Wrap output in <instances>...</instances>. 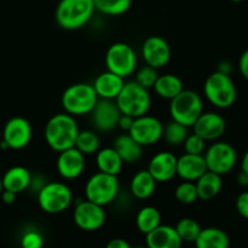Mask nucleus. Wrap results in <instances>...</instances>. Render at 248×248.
I'll list each match as a JSON object with an SVG mask.
<instances>
[{"label": "nucleus", "instance_id": "nucleus-46", "mask_svg": "<svg viewBox=\"0 0 248 248\" xmlns=\"http://www.w3.org/2000/svg\"><path fill=\"white\" fill-rule=\"evenodd\" d=\"M2 190H4V186H2V179L0 178V194L2 193Z\"/></svg>", "mask_w": 248, "mask_h": 248}, {"label": "nucleus", "instance_id": "nucleus-5", "mask_svg": "<svg viewBox=\"0 0 248 248\" xmlns=\"http://www.w3.org/2000/svg\"><path fill=\"white\" fill-rule=\"evenodd\" d=\"M203 93L211 104L219 109L230 108L237 97L236 86L230 75L223 74L217 70L206 79Z\"/></svg>", "mask_w": 248, "mask_h": 248}, {"label": "nucleus", "instance_id": "nucleus-21", "mask_svg": "<svg viewBox=\"0 0 248 248\" xmlns=\"http://www.w3.org/2000/svg\"><path fill=\"white\" fill-rule=\"evenodd\" d=\"M124 85H125L124 78L107 70V72L101 73L94 79L92 86H93L98 98L115 101L116 97L119 96L120 91L123 90Z\"/></svg>", "mask_w": 248, "mask_h": 248}, {"label": "nucleus", "instance_id": "nucleus-32", "mask_svg": "<svg viewBox=\"0 0 248 248\" xmlns=\"http://www.w3.org/2000/svg\"><path fill=\"white\" fill-rule=\"evenodd\" d=\"M186 137H188V127L186 126L182 125L174 120H171L166 125H164L162 138L167 144L177 147V145L183 144Z\"/></svg>", "mask_w": 248, "mask_h": 248}, {"label": "nucleus", "instance_id": "nucleus-28", "mask_svg": "<svg viewBox=\"0 0 248 248\" xmlns=\"http://www.w3.org/2000/svg\"><path fill=\"white\" fill-rule=\"evenodd\" d=\"M154 91L155 93L159 97L165 99H170L181 93L184 90L183 81L179 77L174 74H164L157 77L156 82L154 85Z\"/></svg>", "mask_w": 248, "mask_h": 248}, {"label": "nucleus", "instance_id": "nucleus-29", "mask_svg": "<svg viewBox=\"0 0 248 248\" xmlns=\"http://www.w3.org/2000/svg\"><path fill=\"white\" fill-rule=\"evenodd\" d=\"M136 224L142 234L147 235L161 224V213L156 207L145 206L140 208L136 217Z\"/></svg>", "mask_w": 248, "mask_h": 248}, {"label": "nucleus", "instance_id": "nucleus-45", "mask_svg": "<svg viewBox=\"0 0 248 248\" xmlns=\"http://www.w3.org/2000/svg\"><path fill=\"white\" fill-rule=\"evenodd\" d=\"M241 171H244V172H246V173H248V150L246 153H245L244 157H242Z\"/></svg>", "mask_w": 248, "mask_h": 248}, {"label": "nucleus", "instance_id": "nucleus-40", "mask_svg": "<svg viewBox=\"0 0 248 248\" xmlns=\"http://www.w3.org/2000/svg\"><path fill=\"white\" fill-rule=\"evenodd\" d=\"M133 120H135V119H133L132 116H128V115H125V114H121L120 119H119L118 127H120L121 130L128 132V131H130V128H131V126H132Z\"/></svg>", "mask_w": 248, "mask_h": 248}, {"label": "nucleus", "instance_id": "nucleus-10", "mask_svg": "<svg viewBox=\"0 0 248 248\" xmlns=\"http://www.w3.org/2000/svg\"><path fill=\"white\" fill-rule=\"evenodd\" d=\"M203 157L208 171L219 176H224L232 171L237 162L236 150L227 142H215L211 144Z\"/></svg>", "mask_w": 248, "mask_h": 248}, {"label": "nucleus", "instance_id": "nucleus-9", "mask_svg": "<svg viewBox=\"0 0 248 248\" xmlns=\"http://www.w3.org/2000/svg\"><path fill=\"white\" fill-rule=\"evenodd\" d=\"M107 70L121 78H128L137 68V56L132 46L126 43H115L106 53Z\"/></svg>", "mask_w": 248, "mask_h": 248}, {"label": "nucleus", "instance_id": "nucleus-8", "mask_svg": "<svg viewBox=\"0 0 248 248\" xmlns=\"http://www.w3.org/2000/svg\"><path fill=\"white\" fill-rule=\"evenodd\" d=\"M73 201L69 186L62 182H50L39 189L38 203L41 210L50 215H58L67 210Z\"/></svg>", "mask_w": 248, "mask_h": 248}, {"label": "nucleus", "instance_id": "nucleus-39", "mask_svg": "<svg viewBox=\"0 0 248 248\" xmlns=\"http://www.w3.org/2000/svg\"><path fill=\"white\" fill-rule=\"evenodd\" d=\"M239 69L240 72H241L242 77H244L246 80H248V48L244 53H242L241 57H240Z\"/></svg>", "mask_w": 248, "mask_h": 248}, {"label": "nucleus", "instance_id": "nucleus-35", "mask_svg": "<svg viewBox=\"0 0 248 248\" xmlns=\"http://www.w3.org/2000/svg\"><path fill=\"white\" fill-rule=\"evenodd\" d=\"M157 77H159L157 75V69L149 67V65H144V67L138 70L135 81L140 84V86L144 87V89L149 90L154 87Z\"/></svg>", "mask_w": 248, "mask_h": 248}, {"label": "nucleus", "instance_id": "nucleus-43", "mask_svg": "<svg viewBox=\"0 0 248 248\" xmlns=\"http://www.w3.org/2000/svg\"><path fill=\"white\" fill-rule=\"evenodd\" d=\"M232 70V63L228 62V61H222V62H220L219 64H218L217 72L223 73V74L230 75Z\"/></svg>", "mask_w": 248, "mask_h": 248}, {"label": "nucleus", "instance_id": "nucleus-17", "mask_svg": "<svg viewBox=\"0 0 248 248\" xmlns=\"http://www.w3.org/2000/svg\"><path fill=\"white\" fill-rule=\"evenodd\" d=\"M56 166H57V171L62 178L72 181V179H77L78 177L81 176L85 166H86V159L82 153L73 147L70 149L58 153Z\"/></svg>", "mask_w": 248, "mask_h": 248}, {"label": "nucleus", "instance_id": "nucleus-27", "mask_svg": "<svg viewBox=\"0 0 248 248\" xmlns=\"http://www.w3.org/2000/svg\"><path fill=\"white\" fill-rule=\"evenodd\" d=\"M196 248H229V236L219 228H205L201 229L195 240Z\"/></svg>", "mask_w": 248, "mask_h": 248}, {"label": "nucleus", "instance_id": "nucleus-48", "mask_svg": "<svg viewBox=\"0 0 248 248\" xmlns=\"http://www.w3.org/2000/svg\"><path fill=\"white\" fill-rule=\"evenodd\" d=\"M135 248H148V247L145 246V247H135Z\"/></svg>", "mask_w": 248, "mask_h": 248}, {"label": "nucleus", "instance_id": "nucleus-42", "mask_svg": "<svg viewBox=\"0 0 248 248\" xmlns=\"http://www.w3.org/2000/svg\"><path fill=\"white\" fill-rule=\"evenodd\" d=\"M0 198H1L2 202L6 203V205H11V203H14L15 201H16V198H17V194L12 193V191L10 190H2V193L0 194Z\"/></svg>", "mask_w": 248, "mask_h": 248}, {"label": "nucleus", "instance_id": "nucleus-26", "mask_svg": "<svg viewBox=\"0 0 248 248\" xmlns=\"http://www.w3.org/2000/svg\"><path fill=\"white\" fill-rule=\"evenodd\" d=\"M96 164L99 172L118 176L123 169L124 161L113 147H107L96 153Z\"/></svg>", "mask_w": 248, "mask_h": 248}, {"label": "nucleus", "instance_id": "nucleus-30", "mask_svg": "<svg viewBox=\"0 0 248 248\" xmlns=\"http://www.w3.org/2000/svg\"><path fill=\"white\" fill-rule=\"evenodd\" d=\"M94 10L107 16H120L126 14L132 0H93Z\"/></svg>", "mask_w": 248, "mask_h": 248}, {"label": "nucleus", "instance_id": "nucleus-34", "mask_svg": "<svg viewBox=\"0 0 248 248\" xmlns=\"http://www.w3.org/2000/svg\"><path fill=\"white\" fill-rule=\"evenodd\" d=\"M174 196H176L178 202L184 203V205L194 203L199 199L195 183L188 181L182 182L181 184L177 186L176 190H174Z\"/></svg>", "mask_w": 248, "mask_h": 248}, {"label": "nucleus", "instance_id": "nucleus-1", "mask_svg": "<svg viewBox=\"0 0 248 248\" xmlns=\"http://www.w3.org/2000/svg\"><path fill=\"white\" fill-rule=\"evenodd\" d=\"M79 126L73 115L60 113L53 115L45 126V140L48 147L56 153L75 147Z\"/></svg>", "mask_w": 248, "mask_h": 248}, {"label": "nucleus", "instance_id": "nucleus-44", "mask_svg": "<svg viewBox=\"0 0 248 248\" xmlns=\"http://www.w3.org/2000/svg\"><path fill=\"white\" fill-rule=\"evenodd\" d=\"M237 182L241 186H248V173L244 171L240 172L239 176H237Z\"/></svg>", "mask_w": 248, "mask_h": 248}, {"label": "nucleus", "instance_id": "nucleus-41", "mask_svg": "<svg viewBox=\"0 0 248 248\" xmlns=\"http://www.w3.org/2000/svg\"><path fill=\"white\" fill-rule=\"evenodd\" d=\"M106 248H131L130 244L124 239H113L107 244Z\"/></svg>", "mask_w": 248, "mask_h": 248}, {"label": "nucleus", "instance_id": "nucleus-4", "mask_svg": "<svg viewBox=\"0 0 248 248\" xmlns=\"http://www.w3.org/2000/svg\"><path fill=\"white\" fill-rule=\"evenodd\" d=\"M121 114L132 116L133 119L145 115L152 107L149 90L144 89L136 81L125 82L123 90L115 99Z\"/></svg>", "mask_w": 248, "mask_h": 248}, {"label": "nucleus", "instance_id": "nucleus-47", "mask_svg": "<svg viewBox=\"0 0 248 248\" xmlns=\"http://www.w3.org/2000/svg\"><path fill=\"white\" fill-rule=\"evenodd\" d=\"M232 2H241L242 0H232Z\"/></svg>", "mask_w": 248, "mask_h": 248}, {"label": "nucleus", "instance_id": "nucleus-33", "mask_svg": "<svg viewBox=\"0 0 248 248\" xmlns=\"http://www.w3.org/2000/svg\"><path fill=\"white\" fill-rule=\"evenodd\" d=\"M174 228L183 242H195L201 232L200 224L193 218H182Z\"/></svg>", "mask_w": 248, "mask_h": 248}, {"label": "nucleus", "instance_id": "nucleus-25", "mask_svg": "<svg viewBox=\"0 0 248 248\" xmlns=\"http://www.w3.org/2000/svg\"><path fill=\"white\" fill-rule=\"evenodd\" d=\"M196 190H198L199 199L203 201H208L216 198L220 193L223 186L222 176L215 172L206 171L198 181L195 182Z\"/></svg>", "mask_w": 248, "mask_h": 248}, {"label": "nucleus", "instance_id": "nucleus-2", "mask_svg": "<svg viewBox=\"0 0 248 248\" xmlns=\"http://www.w3.org/2000/svg\"><path fill=\"white\" fill-rule=\"evenodd\" d=\"M93 0H61L56 7V22L65 31L82 28L93 16Z\"/></svg>", "mask_w": 248, "mask_h": 248}, {"label": "nucleus", "instance_id": "nucleus-13", "mask_svg": "<svg viewBox=\"0 0 248 248\" xmlns=\"http://www.w3.org/2000/svg\"><path fill=\"white\" fill-rule=\"evenodd\" d=\"M31 126L27 119L22 116L11 118L4 126L2 140L7 144L9 149L21 150L31 143Z\"/></svg>", "mask_w": 248, "mask_h": 248}, {"label": "nucleus", "instance_id": "nucleus-15", "mask_svg": "<svg viewBox=\"0 0 248 248\" xmlns=\"http://www.w3.org/2000/svg\"><path fill=\"white\" fill-rule=\"evenodd\" d=\"M90 114L93 126L102 132H110L118 127L119 119L121 116V111L115 101L101 98H98V102Z\"/></svg>", "mask_w": 248, "mask_h": 248}, {"label": "nucleus", "instance_id": "nucleus-22", "mask_svg": "<svg viewBox=\"0 0 248 248\" xmlns=\"http://www.w3.org/2000/svg\"><path fill=\"white\" fill-rule=\"evenodd\" d=\"M1 179L5 190H10L15 194L27 190L31 184V172L23 166L11 167L5 172Z\"/></svg>", "mask_w": 248, "mask_h": 248}, {"label": "nucleus", "instance_id": "nucleus-3", "mask_svg": "<svg viewBox=\"0 0 248 248\" xmlns=\"http://www.w3.org/2000/svg\"><path fill=\"white\" fill-rule=\"evenodd\" d=\"M98 102V96L92 84L78 82L70 85L64 90L61 98L65 113L73 116H81L90 114Z\"/></svg>", "mask_w": 248, "mask_h": 248}, {"label": "nucleus", "instance_id": "nucleus-31", "mask_svg": "<svg viewBox=\"0 0 248 248\" xmlns=\"http://www.w3.org/2000/svg\"><path fill=\"white\" fill-rule=\"evenodd\" d=\"M99 144H101L99 137L97 136V133H94L91 130L79 131L77 140H75V148L80 153H82L85 156L96 154L99 150Z\"/></svg>", "mask_w": 248, "mask_h": 248}, {"label": "nucleus", "instance_id": "nucleus-12", "mask_svg": "<svg viewBox=\"0 0 248 248\" xmlns=\"http://www.w3.org/2000/svg\"><path fill=\"white\" fill-rule=\"evenodd\" d=\"M74 223L85 232H96L106 223V212L103 207L89 200H79L73 213Z\"/></svg>", "mask_w": 248, "mask_h": 248}, {"label": "nucleus", "instance_id": "nucleus-11", "mask_svg": "<svg viewBox=\"0 0 248 248\" xmlns=\"http://www.w3.org/2000/svg\"><path fill=\"white\" fill-rule=\"evenodd\" d=\"M127 133L142 147H149L161 140L164 125L157 118L145 114L133 120L132 126Z\"/></svg>", "mask_w": 248, "mask_h": 248}, {"label": "nucleus", "instance_id": "nucleus-37", "mask_svg": "<svg viewBox=\"0 0 248 248\" xmlns=\"http://www.w3.org/2000/svg\"><path fill=\"white\" fill-rule=\"evenodd\" d=\"M43 236L38 232H27L21 239L22 248H43Z\"/></svg>", "mask_w": 248, "mask_h": 248}, {"label": "nucleus", "instance_id": "nucleus-6", "mask_svg": "<svg viewBox=\"0 0 248 248\" xmlns=\"http://www.w3.org/2000/svg\"><path fill=\"white\" fill-rule=\"evenodd\" d=\"M203 113V103L201 96L191 90H183L170 103V115L172 120L193 127L199 116Z\"/></svg>", "mask_w": 248, "mask_h": 248}, {"label": "nucleus", "instance_id": "nucleus-7", "mask_svg": "<svg viewBox=\"0 0 248 248\" xmlns=\"http://www.w3.org/2000/svg\"><path fill=\"white\" fill-rule=\"evenodd\" d=\"M119 194L118 176L97 172L85 184L86 200L99 206H107L113 202Z\"/></svg>", "mask_w": 248, "mask_h": 248}, {"label": "nucleus", "instance_id": "nucleus-18", "mask_svg": "<svg viewBox=\"0 0 248 248\" xmlns=\"http://www.w3.org/2000/svg\"><path fill=\"white\" fill-rule=\"evenodd\" d=\"M148 171L160 183H166L177 176V157L170 152H159L150 159Z\"/></svg>", "mask_w": 248, "mask_h": 248}, {"label": "nucleus", "instance_id": "nucleus-23", "mask_svg": "<svg viewBox=\"0 0 248 248\" xmlns=\"http://www.w3.org/2000/svg\"><path fill=\"white\" fill-rule=\"evenodd\" d=\"M114 149L120 155L124 164H133L142 157L143 147L138 144L128 133L118 136L114 140Z\"/></svg>", "mask_w": 248, "mask_h": 248}, {"label": "nucleus", "instance_id": "nucleus-38", "mask_svg": "<svg viewBox=\"0 0 248 248\" xmlns=\"http://www.w3.org/2000/svg\"><path fill=\"white\" fill-rule=\"evenodd\" d=\"M235 205H236V210L240 216L248 220V191H244L237 196Z\"/></svg>", "mask_w": 248, "mask_h": 248}, {"label": "nucleus", "instance_id": "nucleus-24", "mask_svg": "<svg viewBox=\"0 0 248 248\" xmlns=\"http://www.w3.org/2000/svg\"><path fill=\"white\" fill-rule=\"evenodd\" d=\"M156 183L157 182L148 170L138 171L131 179V193L138 200H147L155 193Z\"/></svg>", "mask_w": 248, "mask_h": 248}, {"label": "nucleus", "instance_id": "nucleus-16", "mask_svg": "<svg viewBox=\"0 0 248 248\" xmlns=\"http://www.w3.org/2000/svg\"><path fill=\"white\" fill-rule=\"evenodd\" d=\"M194 133L200 136L203 140L216 142L224 135L227 123L220 114L215 111L202 113L193 125Z\"/></svg>", "mask_w": 248, "mask_h": 248}, {"label": "nucleus", "instance_id": "nucleus-20", "mask_svg": "<svg viewBox=\"0 0 248 248\" xmlns=\"http://www.w3.org/2000/svg\"><path fill=\"white\" fill-rule=\"evenodd\" d=\"M145 244L148 248H182L183 241L176 232V228L160 224L145 235Z\"/></svg>", "mask_w": 248, "mask_h": 248}, {"label": "nucleus", "instance_id": "nucleus-36", "mask_svg": "<svg viewBox=\"0 0 248 248\" xmlns=\"http://www.w3.org/2000/svg\"><path fill=\"white\" fill-rule=\"evenodd\" d=\"M184 150L188 154H196L201 155L203 152H205V145L206 140H203L200 136H198L196 133H191V135H188V137L186 138L183 143Z\"/></svg>", "mask_w": 248, "mask_h": 248}, {"label": "nucleus", "instance_id": "nucleus-14", "mask_svg": "<svg viewBox=\"0 0 248 248\" xmlns=\"http://www.w3.org/2000/svg\"><path fill=\"white\" fill-rule=\"evenodd\" d=\"M171 47L162 36H148L142 46V56L145 64L160 69L169 64L171 60Z\"/></svg>", "mask_w": 248, "mask_h": 248}, {"label": "nucleus", "instance_id": "nucleus-19", "mask_svg": "<svg viewBox=\"0 0 248 248\" xmlns=\"http://www.w3.org/2000/svg\"><path fill=\"white\" fill-rule=\"evenodd\" d=\"M206 171L208 170L202 154L184 153L181 157H177V176L183 181L196 182Z\"/></svg>", "mask_w": 248, "mask_h": 248}]
</instances>
